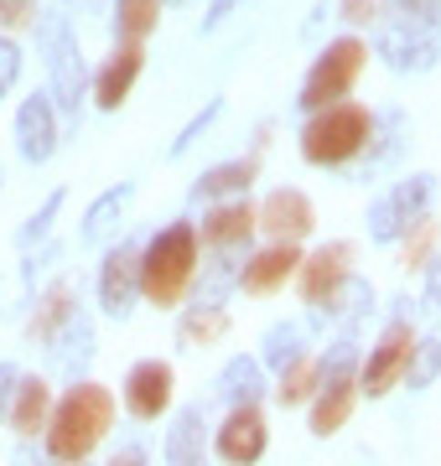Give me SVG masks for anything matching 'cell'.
Returning <instances> with one entry per match:
<instances>
[{
	"mask_svg": "<svg viewBox=\"0 0 441 466\" xmlns=\"http://www.w3.org/2000/svg\"><path fill=\"white\" fill-rule=\"evenodd\" d=\"M296 265H302V244H271L239 265L234 285L244 296H275V290H286V280H296Z\"/></svg>",
	"mask_w": 441,
	"mask_h": 466,
	"instance_id": "obj_15",
	"label": "cell"
},
{
	"mask_svg": "<svg viewBox=\"0 0 441 466\" xmlns=\"http://www.w3.org/2000/svg\"><path fill=\"white\" fill-rule=\"evenodd\" d=\"M250 238H255V208L244 198H234V202H213V213H208L203 228H198V249L239 254Z\"/></svg>",
	"mask_w": 441,
	"mask_h": 466,
	"instance_id": "obj_14",
	"label": "cell"
},
{
	"mask_svg": "<svg viewBox=\"0 0 441 466\" xmlns=\"http://www.w3.org/2000/svg\"><path fill=\"white\" fill-rule=\"evenodd\" d=\"M343 275H354V244L333 238V244H323V249L302 254V265H296V290H302L306 306H323L327 290H333Z\"/></svg>",
	"mask_w": 441,
	"mask_h": 466,
	"instance_id": "obj_11",
	"label": "cell"
},
{
	"mask_svg": "<svg viewBox=\"0 0 441 466\" xmlns=\"http://www.w3.org/2000/svg\"><path fill=\"white\" fill-rule=\"evenodd\" d=\"M16 78H21V47L11 36H0V99L16 88Z\"/></svg>",
	"mask_w": 441,
	"mask_h": 466,
	"instance_id": "obj_35",
	"label": "cell"
},
{
	"mask_svg": "<svg viewBox=\"0 0 441 466\" xmlns=\"http://www.w3.org/2000/svg\"><path fill=\"white\" fill-rule=\"evenodd\" d=\"M229 11H234V0H213V5H208V16H203V32H219L223 21H229Z\"/></svg>",
	"mask_w": 441,
	"mask_h": 466,
	"instance_id": "obj_39",
	"label": "cell"
},
{
	"mask_svg": "<svg viewBox=\"0 0 441 466\" xmlns=\"http://www.w3.org/2000/svg\"><path fill=\"white\" fill-rule=\"evenodd\" d=\"M374 115L364 104H327V109H312V119L302 125V156L306 167H348L358 150L369 146Z\"/></svg>",
	"mask_w": 441,
	"mask_h": 466,
	"instance_id": "obj_3",
	"label": "cell"
},
{
	"mask_svg": "<svg viewBox=\"0 0 441 466\" xmlns=\"http://www.w3.org/2000/svg\"><path fill=\"white\" fill-rule=\"evenodd\" d=\"M395 11L410 21H436L441 16V0H395Z\"/></svg>",
	"mask_w": 441,
	"mask_h": 466,
	"instance_id": "obj_36",
	"label": "cell"
},
{
	"mask_svg": "<svg viewBox=\"0 0 441 466\" xmlns=\"http://www.w3.org/2000/svg\"><path fill=\"white\" fill-rule=\"evenodd\" d=\"M16 379H21L16 368L0 363V420H5V410H11V389H16Z\"/></svg>",
	"mask_w": 441,
	"mask_h": 466,
	"instance_id": "obj_38",
	"label": "cell"
},
{
	"mask_svg": "<svg viewBox=\"0 0 441 466\" xmlns=\"http://www.w3.org/2000/svg\"><path fill=\"white\" fill-rule=\"evenodd\" d=\"M255 228L271 233V244H302L317 228V208L296 187H275L271 198L255 208Z\"/></svg>",
	"mask_w": 441,
	"mask_h": 466,
	"instance_id": "obj_8",
	"label": "cell"
},
{
	"mask_svg": "<svg viewBox=\"0 0 441 466\" xmlns=\"http://www.w3.org/2000/svg\"><path fill=\"white\" fill-rule=\"evenodd\" d=\"M171 394H177V368L161 363V358H140V363L130 368V379H125V410H130V420H140V425H151V420L167 415Z\"/></svg>",
	"mask_w": 441,
	"mask_h": 466,
	"instance_id": "obj_9",
	"label": "cell"
},
{
	"mask_svg": "<svg viewBox=\"0 0 441 466\" xmlns=\"http://www.w3.org/2000/svg\"><path fill=\"white\" fill-rule=\"evenodd\" d=\"M16 150L32 167L52 161V150H57V104H52V94H32L16 109Z\"/></svg>",
	"mask_w": 441,
	"mask_h": 466,
	"instance_id": "obj_16",
	"label": "cell"
},
{
	"mask_svg": "<svg viewBox=\"0 0 441 466\" xmlns=\"http://www.w3.org/2000/svg\"><path fill=\"white\" fill-rule=\"evenodd\" d=\"M208 425L203 410H177L167 431V466H208Z\"/></svg>",
	"mask_w": 441,
	"mask_h": 466,
	"instance_id": "obj_20",
	"label": "cell"
},
{
	"mask_svg": "<svg viewBox=\"0 0 441 466\" xmlns=\"http://www.w3.org/2000/svg\"><path fill=\"white\" fill-rule=\"evenodd\" d=\"M255 177H260V156H239V161H223V167L203 171L198 187H192V198L198 202H234L255 187Z\"/></svg>",
	"mask_w": 441,
	"mask_h": 466,
	"instance_id": "obj_19",
	"label": "cell"
},
{
	"mask_svg": "<svg viewBox=\"0 0 441 466\" xmlns=\"http://www.w3.org/2000/svg\"><path fill=\"white\" fill-rule=\"evenodd\" d=\"M47 415H52V383L36 379V373L16 379V389H11V410H5L11 431H16L21 441H32L36 431H47Z\"/></svg>",
	"mask_w": 441,
	"mask_h": 466,
	"instance_id": "obj_18",
	"label": "cell"
},
{
	"mask_svg": "<svg viewBox=\"0 0 441 466\" xmlns=\"http://www.w3.org/2000/svg\"><path fill=\"white\" fill-rule=\"evenodd\" d=\"M441 373V337H415V348H410V363H405V379L410 394H421V389H431Z\"/></svg>",
	"mask_w": 441,
	"mask_h": 466,
	"instance_id": "obj_28",
	"label": "cell"
},
{
	"mask_svg": "<svg viewBox=\"0 0 441 466\" xmlns=\"http://www.w3.org/2000/svg\"><path fill=\"white\" fill-rule=\"evenodd\" d=\"M73 311H78V296H73V285H68V280H57L47 296L36 300L32 321H26V337H32V342H52V337L68 327Z\"/></svg>",
	"mask_w": 441,
	"mask_h": 466,
	"instance_id": "obj_21",
	"label": "cell"
},
{
	"mask_svg": "<svg viewBox=\"0 0 441 466\" xmlns=\"http://www.w3.org/2000/svg\"><path fill=\"white\" fill-rule=\"evenodd\" d=\"M229 337V311L223 306H208V300H198L192 311L182 317V327H177V342L182 348H213V342H223Z\"/></svg>",
	"mask_w": 441,
	"mask_h": 466,
	"instance_id": "obj_25",
	"label": "cell"
},
{
	"mask_svg": "<svg viewBox=\"0 0 441 466\" xmlns=\"http://www.w3.org/2000/svg\"><path fill=\"white\" fill-rule=\"evenodd\" d=\"M109 466H146V456H140V451H119Z\"/></svg>",
	"mask_w": 441,
	"mask_h": 466,
	"instance_id": "obj_40",
	"label": "cell"
},
{
	"mask_svg": "<svg viewBox=\"0 0 441 466\" xmlns=\"http://www.w3.org/2000/svg\"><path fill=\"white\" fill-rule=\"evenodd\" d=\"M410 348H415L410 321H390V327L379 332V342L369 348V358L358 363V400H385L390 389H400L405 363H410Z\"/></svg>",
	"mask_w": 441,
	"mask_h": 466,
	"instance_id": "obj_5",
	"label": "cell"
},
{
	"mask_svg": "<svg viewBox=\"0 0 441 466\" xmlns=\"http://www.w3.org/2000/svg\"><path fill=\"white\" fill-rule=\"evenodd\" d=\"M115 394L104 389V383L84 379V383H73L63 400L52 404V415H47V456L52 461H88L94 451H99V441L109 435V425H115Z\"/></svg>",
	"mask_w": 441,
	"mask_h": 466,
	"instance_id": "obj_1",
	"label": "cell"
},
{
	"mask_svg": "<svg viewBox=\"0 0 441 466\" xmlns=\"http://www.w3.org/2000/svg\"><path fill=\"white\" fill-rule=\"evenodd\" d=\"M63 202H68L63 192H52V198L42 202V208H36V213L26 218V223H21V233H16V244H21V249H32L36 238H47V233H52V218L63 213Z\"/></svg>",
	"mask_w": 441,
	"mask_h": 466,
	"instance_id": "obj_32",
	"label": "cell"
},
{
	"mask_svg": "<svg viewBox=\"0 0 441 466\" xmlns=\"http://www.w3.org/2000/svg\"><path fill=\"white\" fill-rule=\"evenodd\" d=\"M323 373H327V358H291V363L281 368V383H275V404H281V410L312 404V394H317Z\"/></svg>",
	"mask_w": 441,
	"mask_h": 466,
	"instance_id": "obj_24",
	"label": "cell"
},
{
	"mask_svg": "<svg viewBox=\"0 0 441 466\" xmlns=\"http://www.w3.org/2000/svg\"><path fill=\"white\" fill-rule=\"evenodd\" d=\"M130 202H136V187H130V182L99 192V198L88 202V213H84V244H104V238L119 228V218H125Z\"/></svg>",
	"mask_w": 441,
	"mask_h": 466,
	"instance_id": "obj_23",
	"label": "cell"
},
{
	"mask_svg": "<svg viewBox=\"0 0 441 466\" xmlns=\"http://www.w3.org/2000/svg\"><path fill=\"white\" fill-rule=\"evenodd\" d=\"M0 26H5V32L36 26V0H0Z\"/></svg>",
	"mask_w": 441,
	"mask_h": 466,
	"instance_id": "obj_34",
	"label": "cell"
},
{
	"mask_svg": "<svg viewBox=\"0 0 441 466\" xmlns=\"http://www.w3.org/2000/svg\"><path fill=\"white\" fill-rule=\"evenodd\" d=\"M219 115H223V99H208L203 109H198V115L187 119V125H182V135H177V140L167 146V156H171V161H177V156H187V150L198 146V135H203V130H208V125H213Z\"/></svg>",
	"mask_w": 441,
	"mask_h": 466,
	"instance_id": "obj_31",
	"label": "cell"
},
{
	"mask_svg": "<svg viewBox=\"0 0 441 466\" xmlns=\"http://www.w3.org/2000/svg\"><path fill=\"white\" fill-rule=\"evenodd\" d=\"M68 466H84V461H68Z\"/></svg>",
	"mask_w": 441,
	"mask_h": 466,
	"instance_id": "obj_41",
	"label": "cell"
},
{
	"mask_svg": "<svg viewBox=\"0 0 441 466\" xmlns=\"http://www.w3.org/2000/svg\"><path fill=\"white\" fill-rule=\"evenodd\" d=\"M338 16L348 26H379L385 21V0H338Z\"/></svg>",
	"mask_w": 441,
	"mask_h": 466,
	"instance_id": "obj_33",
	"label": "cell"
},
{
	"mask_svg": "<svg viewBox=\"0 0 441 466\" xmlns=\"http://www.w3.org/2000/svg\"><path fill=\"white\" fill-rule=\"evenodd\" d=\"M421 275H426V306H431V311H441V259H431Z\"/></svg>",
	"mask_w": 441,
	"mask_h": 466,
	"instance_id": "obj_37",
	"label": "cell"
},
{
	"mask_svg": "<svg viewBox=\"0 0 441 466\" xmlns=\"http://www.w3.org/2000/svg\"><path fill=\"white\" fill-rule=\"evenodd\" d=\"M140 67H146V52L130 47V42H119V47L104 57V67L94 73V104H99L104 115H115L119 104L130 99V88H136Z\"/></svg>",
	"mask_w": 441,
	"mask_h": 466,
	"instance_id": "obj_17",
	"label": "cell"
},
{
	"mask_svg": "<svg viewBox=\"0 0 441 466\" xmlns=\"http://www.w3.org/2000/svg\"><path fill=\"white\" fill-rule=\"evenodd\" d=\"M219 400L234 410V404H260V389H265V368H260V358H229L223 363V373H219Z\"/></svg>",
	"mask_w": 441,
	"mask_h": 466,
	"instance_id": "obj_22",
	"label": "cell"
},
{
	"mask_svg": "<svg viewBox=\"0 0 441 466\" xmlns=\"http://www.w3.org/2000/svg\"><path fill=\"white\" fill-rule=\"evenodd\" d=\"M136 296H140V254L136 249H109L99 265V306L104 317H130L136 311Z\"/></svg>",
	"mask_w": 441,
	"mask_h": 466,
	"instance_id": "obj_13",
	"label": "cell"
},
{
	"mask_svg": "<svg viewBox=\"0 0 441 466\" xmlns=\"http://www.w3.org/2000/svg\"><path fill=\"white\" fill-rule=\"evenodd\" d=\"M161 26V0H115V42L140 47Z\"/></svg>",
	"mask_w": 441,
	"mask_h": 466,
	"instance_id": "obj_26",
	"label": "cell"
},
{
	"mask_svg": "<svg viewBox=\"0 0 441 466\" xmlns=\"http://www.w3.org/2000/svg\"><path fill=\"white\" fill-rule=\"evenodd\" d=\"M379 57L385 67L395 73H431L441 63V32L436 21H385V32H379Z\"/></svg>",
	"mask_w": 441,
	"mask_h": 466,
	"instance_id": "obj_6",
	"label": "cell"
},
{
	"mask_svg": "<svg viewBox=\"0 0 441 466\" xmlns=\"http://www.w3.org/2000/svg\"><path fill=\"white\" fill-rule=\"evenodd\" d=\"M198 265H203V249H198V228L192 223H171L146 244L140 254V296L151 300L156 311H171L182 306L192 280H198Z\"/></svg>",
	"mask_w": 441,
	"mask_h": 466,
	"instance_id": "obj_2",
	"label": "cell"
},
{
	"mask_svg": "<svg viewBox=\"0 0 441 466\" xmlns=\"http://www.w3.org/2000/svg\"><path fill=\"white\" fill-rule=\"evenodd\" d=\"M431 198H436V177H431V171L400 182L390 198H379L369 208V238H374V244H395V238H400V233H405L410 223L431 208Z\"/></svg>",
	"mask_w": 441,
	"mask_h": 466,
	"instance_id": "obj_7",
	"label": "cell"
},
{
	"mask_svg": "<svg viewBox=\"0 0 441 466\" xmlns=\"http://www.w3.org/2000/svg\"><path fill=\"white\" fill-rule=\"evenodd\" d=\"M364 63H369V42H358V36H338V42H327L323 57L312 63V73H306L302 84V109L312 115V109H327V104H338L354 94V84L364 78Z\"/></svg>",
	"mask_w": 441,
	"mask_h": 466,
	"instance_id": "obj_4",
	"label": "cell"
},
{
	"mask_svg": "<svg viewBox=\"0 0 441 466\" xmlns=\"http://www.w3.org/2000/svg\"><path fill=\"white\" fill-rule=\"evenodd\" d=\"M364 306H374V290L358 280V275H343V280L327 290V300L317 306V311H323V317H358Z\"/></svg>",
	"mask_w": 441,
	"mask_h": 466,
	"instance_id": "obj_29",
	"label": "cell"
},
{
	"mask_svg": "<svg viewBox=\"0 0 441 466\" xmlns=\"http://www.w3.org/2000/svg\"><path fill=\"white\" fill-rule=\"evenodd\" d=\"M436 238H441V223L431 213H421L400 238H395V244H400V265H405L410 275H421V269L431 265V254H436Z\"/></svg>",
	"mask_w": 441,
	"mask_h": 466,
	"instance_id": "obj_27",
	"label": "cell"
},
{
	"mask_svg": "<svg viewBox=\"0 0 441 466\" xmlns=\"http://www.w3.org/2000/svg\"><path fill=\"white\" fill-rule=\"evenodd\" d=\"M47 63H52V104L63 109V115H78V104H84V52L73 42L57 21L47 26Z\"/></svg>",
	"mask_w": 441,
	"mask_h": 466,
	"instance_id": "obj_12",
	"label": "cell"
},
{
	"mask_svg": "<svg viewBox=\"0 0 441 466\" xmlns=\"http://www.w3.org/2000/svg\"><path fill=\"white\" fill-rule=\"evenodd\" d=\"M291 358H302V327H296V321H281V327H271V332H265L260 368H275V373H281Z\"/></svg>",
	"mask_w": 441,
	"mask_h": 466,
	"instance_id": "obj_30",
	"label": "cell"
},
{
	"mask_svg": "<svg viewBox=\"0 0 441 466\" xmlns=\"http://www.w3.org/2000/svg\"><path fill=\"white\" fill-rule=\"evenodd\" d=\"M271 446V431H265V415H260V404H234L223 425L213 431V451H219V461L229 466H255Z\"/></svg>",
	"mask_w": 441,
	"mask_h": 466,
	"instance_id": "obj_10",
	"label": "cell"
}]
</instances>
